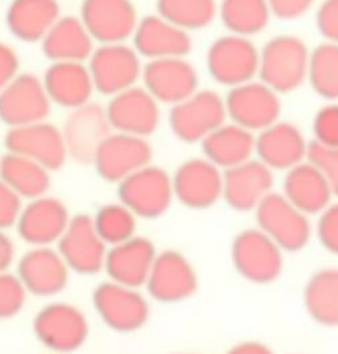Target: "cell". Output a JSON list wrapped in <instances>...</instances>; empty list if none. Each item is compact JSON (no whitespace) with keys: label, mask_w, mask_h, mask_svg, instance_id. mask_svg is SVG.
Returning a JSON list of instances; mask_svg holds the SVG:
<instances>
[{"label":"cell","mask_w":338,"mask_h":354,"mask_svg":"<svg viewBox=\"0 0 338 354\" xmlns=\"http://www.w3.org/2000/svg\"><path fill=\"white\" fill-rule=\"evenodd\" d=\"M310 55L305 41L297 35L272 37L260 49V80L280 95L301 88L308 82Z\"/></svg>","instance_id":"obj_1"},{"label":"cell","mask_w":338,"mask_h":354,"mask_svg":"<svg viewBox=\"0 0 338 354\" xmlns=\"http://www.w3.org/2000/svg\"><path fill=\"white\" fill-rule=\"evenodd\" d=\"M32 333L50 353L72 354L86 345L91 326L80 307L69 301L53 300L35 314Z\"/></svg>","instance_id":"obj_2"},{"label":"cell","mask_w":338,"mask_h":354,"mask_svg":"<svg viewBox=\"0 0 338 354\" xmlns=\"http://www.w3.org/2000/svg\"><path fill=\"white\" fill-rule=\"evenodd\" d=\"M148 297L141 288L106 280L93 290V310L110 330L130 334L141 330L149 321L151 304Z\"/></svg>","instance_id":"obj_3"},{"label":"cell","mask_w":338,"mask_h":354,"mask_svg":"<svg viewBox=\"0 0 338 354\" xmlns=\"http://www.w3.org/2000/svg\"><path fill=\"white\" fill-rule=\"evenodd\" d=\"M206 66L218 84L234 88L259 76L260 49L252 38L229 32L210 45Z\"/></svg>","instance_id":"obj_4"},{"label":"cell","mask_w":338,"mask_h":354,"mask_svg":"<svg viewBox=\"0 0 338 354\" xmlns=\"http://www.w3.org/2000/svg\"><path fill=\"white\" fill-rule=\"evenodd\" d=\"M283 250L259 227L243 230L233 239L230 256L237 273L253 284H270L284 268Z\"/></svg>","instance_id":"obj_5"},{"label":"cell","mask_w":338,"mask_h":354,"mask_svg":"<svg viewBox=\"0 0 338 354\" xmlns=\"http://www.w3.org/2000/svg\"><path fill=\"white\" fill-rule=\"evenodd\" d=\"M227 118L225 99L212 89H198L183 102L172 106L169 127L185 144H198L209 137Z\"/></svg>","instance_id":"obj_6"},{"label":"cell","mask_w":338,"mask_h":354,"mask_svg":"<svg viewBox=\"0 0 338 354\" xmlns=\"http://www.w3.org/2000/svg\"><path fill=\"white\" fill-rule=\"evenodd\" d=\"M257 227L272 238L283 252L305 249L312 236L310 216L283 194L271 192L254 209Z\"/></svg>","instance_id":"obj_7"},{"label":"cell","mask_w":338,"mask_h":354,"mask_svg":"<svg viewBox=\"0 0 338 354\" xmlns=\"http://www.w3.org/2000/svg\"><path fill=\"white\" fill-rule=\"evenodd\" d=\"M118 198L138 219H157L167 214L175 199L172 176L149 164L118 184Z\"/></svg>","instance_id":"obj_8"},{"label":"cell","mask_w":338,"mask_h":354,"mask_svg":"<svg viewBox=\"0 0 338 354\" xmlns=\"http://www.w3.org/2000/svg\"><path fill=\"white\" fill-rule=\"evenodd\" d=\"M88 69L95 91L106 96H114L135 86L142 77L141 56L124 42L103 44L90 57Z\"/></svg>","instance_id":"obj_9"},{"label":"cell","mask_w":338,"mask_h":354,"mask_svg":"<svg viewBox=\"0 0 338 354\" xmlns=\"http://www.w3.org/2000/svg\"><path fill=\"white\" fill-rule=\"evenodd\" d=\"M230 122L252 133H260L280 120V93L261 80H252L230 88L225 97Z\"/></svg>","instance_id":"obj_10"},{"label":"cell","mask_w":338,"mask_h":354,"mask_svg":"<svg viewBox=\"0 0 338 354\" xmlns=\"http://www.w3.org/2000/svg\"><path fill=\"white\" fill-rule=\"evenodd\" d=\"M14 272L29 295L44 299L60 295L72 273L56 246H30L17 260Z\"/></svg>","instance_id":"obj_11"},{"label":"cell","mask_w":338,"mask_h":354,"mask_svg":"<svg viewBox=\"0 0 338 354\" xmlns=\"http://www.w3.org/2000/svg\"><path fill=\"white\" fill-rule=\"evenodd\" d=\"M199 277L195 266L175 249L158 252L145 291L152 300L162 304L182 303L195 295Z\"/></svg>","instance_id":"obj_12"},{"label":"cell","mask_w":338,"mask_h":354,"mask_svg":"<svg viewBox=\"0 0 338 354\" xmlns=\"http://www.w3.org/2000/svg\"><path fill=\"white\" fill-rule=\"evenodd\" d=\"M56 248L72 273L93 276L104 270L109 246L87 214L72 216Z\"/></svg>","instance_id":"obj_13"},{"label":"cell","mask_w":338,"mask_h":354,"mask_svg":"<svg viewBox=\"0 0 338 354\" xmlns=\"http://www.w3.org/2000/svg\"><path fill=\"white\" fill-rule=\"evenodd\" d=\"M4 145L7 153L30 158L50 172L59 171L69 158L62 130L45 120L11 127L4 137Z\"/></svg>","instance_id":"obj_14"},{"label":"cell","mask_w":338,"mask_h":354,"mask_svg":"<svg viewBox=\"0 0 338 354\" xmlns=\"http://www.w3.org/2000/svg\"><path fill=\"white\" fill-rule=\"evenodd\" d=\"M175 199L191 209H207L223 198V171L206 157L179 165L172 176Z\"/></svg>","instance_id":"obj_15"},{"label":"cell","mask_w":338,"mask_h":354,"mask_svg":"<svg viewBox=\"0 0 338 354\" xmlns=\"http://www.w3.org/2000/svg\"><path fill=\"white\" fill-rule=\"evenodd\" d=\"M50 107L44 82L31 73H19L0 91V120L10 129L45 120Z\"/></svg>","instance_id":"obj_16"},{"label":"cell","mask_w":338,"mask_h":354,"mask_svg":"<svg viewBox=\"0 0 338 354\" xmlns=\"http://www.w3.org/2000/svg\"><path fill=\"white\" fill-rule=\"evenodd\" d=\"M113 131L106 107L90 102L71 110L62 129L69 158L79 164H93L97 150Z\"/></svg>","instance_id":"obj_17"},{"label":"cell","mask_w":338,"mask_h":354,"mask_svg":"<svg viewBox=\"0 0 338 354\" xmlns=\"http://www.w3.org/2000/svg\"><path fill=\"white\" fill-rule=\"evenodd\" d=\"M153 149L147 138L113 131L97 150L93 160L97 175L120 184L126 177L152 164Z\"/></svg>","instance_id":"obj_18"},{"label":"cell","mask_w":338,"mask_h":354,"mask_svg":"<svg viewBox=\"0 0 338 354\" xmlns=\"http://www.w3.org/2000/svg\"><path fill=\"white\" fill-rule=\"evenodd\" d=\"M71 219L72 215L64 202L44 195L24 205L15 230L29 246H56Z\"/></svg>","instance_id":"obj_19"},{"label":"cell","mask_w":338,"mask_h":354,"mask_svg":"<svg viewBox=\"0 0 338 354\" xmlns=\"http://www.w3.org/2000/svg\"><path fill=\"white\" fill-rule=\"evenodd\" d=\"M80 21L100 45L126 42L140 22L131 0H83Z\"/></svg>","instance_id":"obj_20"},{"label":"cell","mask_w":338,"mask_h":354,"mask_svg":"<svg viewBox=\"0 0 338 354\" xmlns=\"http://www.w3.org/2000/svg\"><path fill=\"white\" fill-rule=\"evenodd\" d=\"M106 113L114 131L147 138L160 124V103L144 87H131L111 96Z\"/></svg>","instance_id":"obj_21"},{"label":"cell","mask_w":338,"mask_h":354,"mask_svg":"<svg viewBox=\"0 0 338 354\" xmlns=\"http://www.w3.org/2000/svg\"><path fill=\"white\" fill-rule=\"evenodd\" d=\"M144 88L158 103L175 106L199 89V75L185 57L152 59L142 69Z\"/></svg>","instance_id":"obj_22"},{"label":"cell","mask_w":338,"mask_h":354,"mask_svg":"<svg viewBox=\"0 0 338 354\" xmlns=\"http://www.w3.org/2000/svg\"><path fill=\"white\" fill-rule=\"evenodd\" d=\"M274 171L259 158H252L241 165L223 171V201L240 212L254 211L274 192Z\"/></svg>","instance_id":"obj_23"},{"label":"cell","mask_w":338,"mask_h":354,"mask_svg":"<svg viewBox=\"0 0 338 354\" xmlns=\"http://www.w3.org/2000/svg\"><path fill=\"white\" fill-rule=\"evenodd\" d=\"M308 147L302 130L291 122L277 120L256 136V156L274 172H287L306 161Z\"/></svg>","instance_id":"obj_24"},{"label":"cell","mask_w":338,"mask_h":354,"mask_svg":"<svg viewBox=\"0 0 338 354\" xmlns=\"http://www.w3.org/2000/svg\"><path fill=\"white\" fill-rule=\"evenodd\" d=\"M158 252L147 236H135L109 248L104 272L109 280L134 288H145Z\"/></svg>","instance_id":"obj_25"},{"label":"cell","mask_w":338,"mask_h":354,"mask_svg":"<svg viewBox=\"0 0 338 354\" xmlns=\"http://www.w3.org/2000/svg\"><path fill=\"white\" fill-rule=\"evenodd\" d=\"M135 52L145 59H175L185 57L191 48L188 31L178 28L162 17L148 15L141 19L133 34Z\"/></svg>","instance_id":"obj_26"},{"label":"cell","mask_w":338,"mask_h":354,"mask_svg":"<svg viewBox=\"0 0 338 354\" xmlns=\"http://www.w3.org/2000/svg\"><path fill=\"white\" fill-rule=\"evenodd\" d=\"M42 82L50 102L68 110L90 103L95 91L88 65L84 62H53Z\"/></svg>","instance_id":"obj_27"},{"label":"cell","mask_w":338,"mask_h":354,"mask_svg":"<svg viewBox=\"0 0 338 354\" xmlns=\"http://www.w3.org/2000/svg\"><path fill=\"white\" fill-rule=\"evenodd\" d=\"M281 194L308 216L319 215L335 198L326 178L308 160L285 172Z\"/></svg>","instance_id":"obj_28"},{"label":"cell","mask_w":338,"mask_h":354,"mask_svg":"<svg viewBox=\"0 0 338 354\" xmlns=\"http://www.w3.org/2000/svg\"><path fill=\"white\" fill-rule=\"evenodd\" d=\"M200 145L203 157L222 171L241 165L256 156L254 133L233 122L220 124Z\"/></svg>","instance_id":"obj_29"},{"label":"cell","mask_w":338,"mask_h":354,"mask_svg":"<svg viewBox=\"0 0 338 354\" xmlns=\"http://www.w3.org/2000/svg\"><path fill=\"white\" fill-rule=\"evenodd\" d=\"M57 0H12L6 12L10 32L24 42H41L60 19Z\"/></svg>","instance_id":"obj_30"},{"label":"cell","mask_w":338,"mask_h":354,"mask_svg":"<svg viewBox=\"0 0 338 354\" xmlns=\"http://www.w3.org/2000/svg\"><path fill=\"white\" fill-rule=\"evenodd\" d=\"M93 38L80 18L62 17L41 41L44 55L53 62L90 59Z\"/></svg>","instance_id":"obj_31"},{"label":"cell","mask_w":338,"mask_h":354,"mask_svg":"<svg viewBox=\"0 0 338 354\" xmlns=\"http://www.w3.org/2000/svg\"><path fill=\"white\" fill-rule=\"evenodd\" d=\"M0 180L24 201H31L48 195L50 171L30 158L7 153L0 160Z\"/></svg>","instance_id":"obj_32"},{"label":"cell","mask_w":338,"mask_h":354,"mask_svg":"<svg viewBox=\"0 0 338 354\" xmlns=\"http://www.w3.org/2000/svg\"><path fill=\"white\" fill-rule=\"evenodd\" d=\"M303 300L314 322L338 327V268L317 270L306 283Z\"/></svg>","instance_id":"obj_33"},{"label":"cell","mask_w":338,"mask_h":354,"mask_svg":"<svg viewBox=\"0 0 338 354\" xmlns=\"http://www.w3.org/2000/svg\"><path fill=\"white\" fill-rule=\"evenodd\" d=\"M218 15L230 34L247 38L263 32L274 17L267 0H220Z\"/></svg>","instance_id":"obj_34"},{"label":"cell","mask_w":338,"mask_h":354,"mask_svg":"<svg viewBox=\"0 0 338 354\" xmlns=\"http://www.w3.org/2000/svg\"><path fill=\"white\" fill-rule=\"evenodd\" d=\"M157 14L185 31L206 29L218 17L216 0H157Z\"/></svg>","instance_id":"obj_35"},{"label":"cell","mask_w":338,"mask_h":354,"mask_svg":"<svg viewBox=\"0 0 338 354\" xmlns=\"http://www.w3.org/2000/svg\"><path fill=\"white\" fill-rule=\"evenodd\" d=\"M308 83L328 102H338V44L323 42L310 55Z\"/></svg>","instance_id":"obj_36"},{"label":"cell","mask_w":338,"mask_h":354,"mask_svg":"<svg viewBox=\"0 0 338 354\" xmlns=\"http://www.w3.org/2000/svg\"><path fill=\"white\" fill-rule=\"evenodd\" d=\"M93 221L99 236L109 248L137 236L138 216L121 202L100 207Z\"/></svg>","instance_id":"obj_37"},{"label":"cell","mask_w":338,"mask_h":354,"mask_svg":"<svg viewBox=\"0 0 338 354\" xmlns=\"http://www.w3.org/2000/svg\"><path fill=\"white\" fill-rule=\"evenodd\" d=\"M29 292L15 272L0 273V321L18 317L26 307Z\"/></svg>","instance_id":"obj_38"},{"label":"cell","mask_w":338,"mask_h":354,"mask_svg":"<svg viewBox=\"0 0 338 354\" xmlns=\"http://www.w3.org/2000/svg\"><path fill=\"white\" fill-rule=\"evenodd\" d=\"M314 142L326 148H338V102H328L312 119Z\"/></svg>","instance_id":"obj_39"},{"label":"cell","mask_w":338,"mask_h":354,"mask_svg":"<svg viewBox=\"0 0 338 354\" xmlns=\"http://www.w3.org/2000/svg\"><path fill=\"white\" fill-rule=\"evenodd\" d=\"M308 160L321 171L333 196L338 198V148H326L311 142L308 147Z\"/></svg>","instance_id":"obj_40"},{"label":"cell","mask_w":338,"mask_h":354,"mask_svg":"<svg viewBox=\"0 0 338 354\" xmlns=\"http://www.w3.org/2000/svg\"><path fill=\"white\" fill-rule=\"evenodd\" d=\"M315 233L321 245L338 256V202H332L318 215Z\"/></svg>","instance_id":"obj_41"},{"label":"cell","mask_w":338,"mask_h":354,"mask_svg":"<svg viewBox=\"0 0 338 354\" xmlns=\"http://www.w3.org/2000/svg\"><path fill=\"white\" fill-rule=\"evenodd\" d=\"M25 201L0 180V230L15 229Z\"/></svg>","instance_id":"obj_42"},{"label":"cell","mask_w":338,"mask_h":354,"mask_svg":"<svg viewBox=\"0 0 338 354\" xmlns=\"http://www.w3.org/2000/svg\"><path fill=\"white\" fill-rule=\"evenodd\" d=\"M315 26L326 42L338 44V0H322L315 12Z\"/></svg>","instance_id":"obj_43"},{"label":"cell","mask_w":338,"mask_h":354,"mask_svg":"<svg viewBox=\"0 0 338 354\" xmlns=\"http://www.w3.org/2000/svg\"><path fill=\"white\" fill-rule=\"evenodd\" d=\"M272 15L280 21H297L305 17L317 0H267Z\"/></svg>","instance_id":"obj_44"},{"label":"cell","mask_w":338,"mask_h":354,"mask_svg":"<svg viewBox=\"0 0 338 354\" xmlns=\"http://www.w3.org/2000/svg\"><path fill=\"white\" fill-rule=\"evenodd\" d=\"M19 75V57L7 44L0 42V91Z\"/></svg>","instance_id":"obj_45"},{"label":"cell","mask_w":338,"mask_h":354,"mask_svg":"<svg viewBox=\"0 0 338 354\" xmlns=\"http://www.w3.org/2000/svg\"><path fill=\"white\" fill-rule=\"evenodd\" d=\"M17 263V249L12 238L7 232L0 230V273L11 270Z\"/></svg>","instance_id":"obj_46"},{"label":"cell","mask_w":338,"mask_h":354,"mask_svg":"<svg viewBox=\"0 0 338 354\" xmlns=\"http://www.w3.org/2000/svg\"><path fill=\"white\" fill-rule=\"evenodd\" d=\"M226 354H275L274 351L257 341H245L230 348Z\"/></svg>","instance_id":"obj_47"},{"label":"cell","mask_w":338,"mask_h":354,"mask_svg":"<svg viewBox=\"0 0 338 354\" xmlns=\"http://www.w3.org/2000/svg\"><path fill=\"white\" fill-rule=\"evenodd\" d=\"M176 354H191V353H176Z\"/></svg>","instance_id":"obj_48"},{"label":"cell","mask_w":338,"mask_h":354,"mask_svg":"<svg viewBox=\"0 0 338 354\" xmlns=\"http://www.w3.org/2000/svg\"><path fill=\"white\" fill-rule=\"evenodd\" d=\"M0 160H1V157H0Z\"/></svg>","instance_id":"obj_49"},{"label":"cell","mask_w":338,"mask_h":354,"mask_svg":"<svg viewBox=\"0 0 338 354\" xmlns=\"http://www.w3.org/2000/svg\"><path fill=\"white\" fill-rule=\"evenodd\" d=\"M52 354H56V353H52Z\"/></svg>","instance_id":"obj_50"}]
</instances>
